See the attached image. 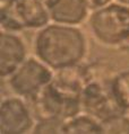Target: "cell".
Segmentation results:
<instances>
[{"mask_svg": "<svg viewBox=\"0 0 129 134\" xmlns=\"http://www.w3.org/2000/svg\"><path fill=\"white\" fill-rule=\"evenodd\" d=\"M24 31H39L51 23L45 0H15L9 6Z\"/></svg>", "mask_w": 129, "mask_h": 134, "instance_id": "ba28073f", "label": "cell"}, {"mask_svg": "<svg viewBox=\"0 0 129 134\" xmlns=\"http://www.w3.org/2000/svg\"><path fill=\"white\" fill-rule=\"evenodd\" d=\"M15 1V0H0V8L1 7H6V6H9L11 5Z\"/></svg>", "mask_w": 129, "mask_h": 134, "instance_id": "9a60e30c", "label": "cell"}, {"mask_svg": "<svg viewBox=\"0 0 129 134\" xmlns=\"http://www.w3.org/2000/svg\"><path fill=\"white\" fill-rule=\"evenodd\" d=\"M36 120H67L82 111L81 92L64 87L53 80L35 97L28 100Z\"/></svg>", "mask_w": 129, "mask_h": 134, "instance_id": "3957f363", "label": "cell"}, {"mask_svg": "<svg viewBox=\"0 0 129 134\" xmlns=\"http://www.w3.org/2000/svg\"><path fill=\"white\" fill-rule=\"evenodd\" d=\"M36 118L28 100L11 94L5 96L0 104V133H32Z\"/></svg>", "mask_w": 129, "mask_h": 134, "instance_id": "5b68a950", "label": "cell"}, {"mask_svg": "<svg viewBox=\"0 0 129 134\" xmlns=\"http://www.w3.org/2000/svg\"><path fill=\"white\" fill-rule=\"evenodd\" d=\"M28 58L27 44L19 33H0V77L7 79Z\"/></svg>", "mask_w": 129, "mask_h": 134, "instance_id": "52a82bcc", "label": "cell"}, {"mask_svg": "<svg viewBox=\"0 0 129 134\" xmlns=\"http://www.w3.org/2000/svg\"><path fill=\"white\" fill-rule=\"evenodd\" d=\"M63 120L60 118H42L36 120L32 133H62Z\"/></svg>", "mask_w": 129, "mask_h": 134, "instance_id": "4fadbf2b", "label": "cell"}, {"mask_svg": "<svg viewBox=\"0 0 129 134\" xmlns=\"http://www.w3.org/2000/svg\"><path fill=\"white\" fill-rule=\"evenodd\" d=\"M62 133L64 134H98L103 133L102 122L86 111H79L63 121Z\"/></svg>", "mask_w": 129, "mask_h": 134, "instance_id": "30bf717a", "label": "cell"}, {"mask_svg": "<svg viewBox=\"0 0 129 134\" xmlns=\"http://www.w3.org/2000/svg\"><path fill=\"white\" fill-rule=\"evenodd\" d=\"M87 25L100 45L111 50L129 49V7L115 0L92 10Z\"/></svg>", "mask_w": 129, "mask_h": 134, "instance_id": "7a4b0ae2", "label": "cell"}, {"mask_svg": "<svg viewBox=\"0 0 129 134\" xmlns=\"http://www.w3.org/2000/svg\"><path fill=\"white\" fill-rule=\"evenodd\" d=\"M88 49V38L79 26L52 21L36 31L33 41L34 54L54 72L82 64Z\"/></svg>", "mask_w": 129, "mask_h": 134, "instance_id": "6da1fadb", "label": "cell"}, {"mask_svg": "<svg viewBox=\"0 0 129 134\" xmlns=\"http://www.w3.org/2000/svg\"><path fill=\"white\" fill-rule=\"evenodd\" d=\"M86 3L88 5L91 12L94 9H97V8H101L103 6H107L109 5L110 2L115 1V0H85Z\"/></svg>", "mask_w": 129, "mask_h": 134, "instance_id": "5bb4252c", "label": "cell"}, {"mask_svg": "<svg viewBox=\"0 0 129 134\" xmlns=\"http://www.w3.org/2000/svg\"><path fill=\"white\" fill-rule=\"evenodd\" d=\"M54 70L34 55L28 58L7 78L2 80L8 86L11 94L32 99L53 80Z\"/></svg>", "mask_w": 129, "mask_h": 134, "instance_id": "277c9868", "label": "cell"}, {"mask_svg": "<svg viewBox=\"0 0 129 134\" xmlns=\"http://www.w3.org/2000/svg\"><path fill=\"white\" fill-rule=\"evenodd\" d=\"M101 122L103 133L129 134V113L120 111Z\"/></svg>", "mask_w": 129, "mask_h": 134, "instance_id": "7c38bea8", "label": "cell"}, {"mask_svg": "<svg viewBox=\"0 0 129 134\" xmlns=\"http://www.w3.org/2000/svg\"><path fill=\"white\" fill-rule=\"evenodd\" d=\"M109 79L110 78L101 77L92 78L85 83L81 92L82 110L95 116L100 121L123 111L113 98Z\"/></svg>", "mask_w": 129, "mask_h": 134, "instance_id": "8992f818", "label": "cell"}, {"mask_svg": "<svg viewBox=\"0 0 129 134\" xmlns=\"http://www.w3.org/2000/svg\"><path fill=\"white\" fill-rule=\"evenodd\" d=\"M45 3L52 23L81 26L91 14L85 0H45Z\"/></svg>", "mask_w": 129, "mask_h": 134, "instance_id": "9c48e42d", "label": "cell"}, {"mask_svg": "<svg viewBox=\"0 0 129 134\" xmlns=\"http://www.w3.org/2000/svg\"><path fill=\"white\" fill-rule=\"evenodd\" d=\"M116 1H118L120 3H122V5L129 7V0H116Z\"/></svg>", "mask_w": 129, "mask_h": 134, "instance_id": "2e32d148", "label": "cell"}, {"mask_svg": "<svg viewBox=\"0 0 129 134\" xmlns=\"http://www.w3.org/2000/svg\"><path fill=\"white\" fill-rule=\"evenodd\" d=\"M113 98L123 111L129 113V70H122L109 79Z\"/></svg>", "mask_w": 129, "mask_h": 134, "instance_id": "8fae6325", "label": "cell"}]
</instances>
